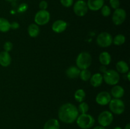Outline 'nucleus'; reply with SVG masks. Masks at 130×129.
I'll use <instances>...</instances> for the list:
<instances>
[{"label": "nucleus", "mask_w": 130, "mask_h": 129, "mask_svg": "<svg viewBox=\"0 0 130 129\" xmlns=\"http://www.w3.org/2000/svg\"><path fill=\"white\" fill-rule=\"evenodd\" d=\"M87 6L91 11H98L104 5V0H88Z\"/></svg>", "instance_id": "obj_13"}, {"label": "nucleus", "mask_w": 130, "mask_h": 129, "mask_svg": "<svg viewBox=\"0 0 130 129\" xmlns=\"http://www.w3.org/2000/svg\"><path fill=\"white\" fill-rule=\"evenodd\" d=\"M109 109L110 112L116 115H121L123 113L125 110V105L124 102L120 99H115L110 100L109 103Z\"/></svg>", "instance_id": "obj_5"}, {"label": "nucleus", "mask_w": 130, "mask_h": 129, "mask_svg": "<svg viewBox=\"0 0 130 129\" xmlns=\"http://www.w3.org/2000/svg\"><path fill=\"white\" fill-rule=\"evenodd\" d=\"M6 1H8V2H15V1H17V0H6Z\"/></svg>", "instance_id": "obj_37"}, {"label": "nucleus", "mask_w": 130, "mask_h": 129, "mask_svg": "<svg viewBox=\"0 0 130 129\" xmlns=\"http://www.w3.org/2000/svg\"><path fill=\"white\" fill-rule=\"evenodd\" d=\"M28 34L31 37H36L40 32L39 25L36 24H31L29 25L27 29Z\"/></svg>", "instance_id": "obj_20"}, {"label": "nucleus", "mask_w": 130, "mask_h": 129, "mask_svg": "<svg viewBox=\"0 0 130 129\" xmlns=\"http://www.w3.org/2000/svg\"><path fill=\"white\" fill-rule=\"evenodd\" d=\"M88 10L86 2L84 0H77L74 4V12L78 16H85L88 13Z\"/></svg>", "instance_id": "obj_8"}, {"label": "nucleus", "mask_w": 130, "mask_h": 129, "mask_svg": "<svg viewBox=\"0 0 130 129\" xmlns=\"http://www.w3.org/2000/svg\"><path fill=\"white\" fill-rule=\"evenodd\" d=\"M11 58L8 52L2 51L0 53V64L3 67H7L11 64Z\"/></svg>", "instance_id": "obj_14"}, {"label": "nucleus", "mask_w": 130, "mask_h": 129, "mask_svg": "<svg viewBox=\"0 0 130 129\" xmlns=\"http://www.w3.org/2000/svg\"><path fill=\"white\" fill-rule=\"evenodd\" d=\"M76 123L81 129H89L95 125V120L94 118L89 114H81L77 116Z\"/></svg>", "instance_id": "obj_2"}, {"label": "nucleus", "mask_w": 130, "mask_h": 129, "mask_svg": "<svg viewBox=\"0 0 130 129\" xmlns=\"http://www.w3.org/2000/svg\"><path fill=\"white\" fill-rule=\"evenodd\" d=\"M63 6L66 8L71 7L74 4V0H60Z\"/></svg>", "instance_id": "obj_30"}, {"label": "nucleus", "mask_w": 130, "mask_h": 129, "mask_svg": "<svg viewBox=\"0 0 130 129\" xmlns=\"http://www.w3.org/2000/svg\"><path fill=\"white\" fill-rule=\"evenodd\" d=\"M77 110H78L79 113H81V114L87 113L89 110V105L88 104V103L84 102V101L81 102H80Z\"/></svg>", "instance_id": "obj_26"}, {"label": "nucleus", "mask_w": 130, "mask_h": 129, "mask_svg": "<svg viewBox=\"0 0 130 129\" xmlns=\"http://www.w3.org/2000/svg\"><path fill=\"white\" fill-rule=\"evenodd\" d=\"M92 62L91 54L88 52H81L76 58V63L77 67L80 70L88 69Z\"/></svg>", "instance_id": "obj_3"}, {"label": "nucleus", "mask_w": 130, "mask_h": 129, "mask_svg": "<svg viewBox=\"0 0 130 129\" xmlns=\"http://www.w3.org/2000/svg\"><path fill=\"white\" fill-rule=\"evenodd\" d=\"M48 4L47 3L46 1H44V0H43V1H41L39 4V7L41 10H46L48 8Z\"/></svg>", "instance_id": "obj_32"}, {"label": "nucleus", "mask_w": 130, "mask_h": 129, "mask_svg": "<svg viewBox=\"0 0 130 129\" xmlns=\"http://www.w3.org/2000/svg\"><path fill=\"white\" fill-rule=\"evenodd\" d=\"M81 70L77 67L72 66L68 68L66 70V75L70 78H76L79 76Z\"/></svg>", "instance_id": "obj_17"}, {"label": "nucleus", "mask_w": 130, "mask_h": 129, "mask_svg": "<svg viewBox=\"0 0 130 129\" xmlns=\"http://www.w3.org/2000/svg\"><path fill=\"white\" fill-rule=\"evenodd\" d=\"M67 24L63 20H56L52 26V30L56 33H62L66 30Z\"/></svg>", "instance_id": "obj_12"}, {"label": "nucleus", "mask_w": 130, "mask_h": 129, "mask_svg": "<svg viewBox=\"0 0 130 129\" xmlns=\"http://www.w3.org/2000/svg\"><path fill=\"white\" fill-rule=\"evenodd\" d=\"M124 94V89L120 85H114L111 89V95L114 98L121 99Z\"/></svg>", "instance_id": "obj_16"}, {"label": "nucleus", "mask_w": 130, "mask_h": 129, "mask_svg": "<svg viewBox=\"0 0 130 129\" xmlns=\"http://www.w3.org/2000/svg\"><path fill=\"white\" fill-rule=\"evenodd\" d=\"M19 27H20L19 24L17 22H13L12 23H10V29L16 30V29H19Z\"/></svg>", "instance_id": "obj_33"}, {"label": "nucleus", "mask_w": 130, "mask_h": 129, "mask_svg": "<svg viewBox=\"0 0 130 129\" xmlns=\"http://www.w3.org/2000/svg\"><path fill=\"white\" fill-rule=\"evenodd\" d=\"M112 99L110 93L107 91H102L98 94L96 96V102L100 106H105L109 104Z\"/></svg>", "instance_id": "obj_11"}, {"label": "nucleus", "mask_w": 130, "mask_h": 129, "mask_svg": "<svg viewBox=\"0 0 130 129\" xmlns=\"http://www.w3.org/2000/svg\"><path fill=\"white\" fill-rule=\"evenodd\" d=\"M102 76L105 83L110 85H116L120 80L119 73L114 70H107Z\"/></svg>", "instance_id": "obj_4"}, {"label": "nucleus", "mask_w": 130, "mask_h": 129, "mask_svg": "<svg viewBox=\"0 0 130 129\" xmlns=\"http://www.w3.org/2000/svg\"><path fill=\"white\" fill-rule=\"evenodd\" d=\"M81 79L83 81H85V82H86V81L90 80V78L91 77V73L90 72V70H88V69H85L82 70L80 72L79 76Z\"/></svg>", "instance_id": "obj_25"}, {"label": "nucleus", "mask_w": 130, "mask_h": 129, "mask_svg": "<svg viewBox=\"0 0 130 129\" xmlns=\"http://www.w3.org/2000/svg\"><path fill=\"white\" fill-rule=\"evenodd\" d=\"M93 129H105V128L104 127V126H101V125H99V126H95V127L93 128Z\"/></svg>", "instance_id": "obj_35"}, {"label": "nucleus", "mask_w": 130, "mask_h": 129, "mask_svg": "<svg viewBox=\"0 0 130 129\" xmlns=\"http://www.w3.org/2000/svg\"><path fill=\"white\" fill-rule=\"evenodd\" d=\"M129 66L128 63L124 61L121 60L117 63L116 64V70L118 73H126L129 72Z\"/></svg>", "instance_id": "obj_21"}, {"label": "nucleus", "mask_w": 130, "mask_h": 129, "mask_svg": "<svg viewBox=\"0 0 130 129\" xmlns=\"http://www.w3.org/2000/svg\"><path fill=\"white\" fill-rule=\"evenodd\" d=\"M109 3L112 8L118 9L120 6V1L119 0H109Z\"/></svg>", "instance_id": "obj_28"}, {"label": "nucleus", "mask_w": 130, "mask_h": 129, "mask_svg": "<svg viewBox=\"0 0 130 129\" xmlns=\"http://www.w3.org/2000/svg\"><path fill=\"white\" fill-rule=\"evenodd\" d=\"M114 120L112 113L109 111H104L102 112L98 117V122L100 125L105 127L112 123Z\"/></svg>", "instance_id": "obj_9"}, {"label": "nucleus", "mask_w": 130, "mask_h": 129, "mask_svg": "<svg viewBox=\"0 0 130 129\" xmlns=\"http://www.w3.org/2000/svg\"><path fill=\"white\" fill-rule=\"evenodd\" d=\"M99 61L102 65H108L111 62V56L108 52H102L99 56Z\"/></svg>", "instance_id": "obj_18"}, {"label": "nucleus", "mask_w": 130, "mask_h": 129, "mask_svg": "<svg viewBox=\"0 0 130 129\" xmlns=\"http://www.w3.org/2000/svg\"><path fill=\"white\" fill-rule=\"evenodd\" d=\"M50 20V13L46 10H40L36 13L34 22L38 25H44L48 24Z\"/></svg>", "instance_id": "obj_7"}, {"label": "nucleus", "mask_w": 130, "mask_h": 129, "mask_svg": "<svg viewBox=\"0 0 130 129\" xmlns=\"http://www.w3.org/2000/svg\"><path fill=\"white\" fill-rule=\"evenodd\" d=\"M101 13L105 17L109 16L111 13V10L107 5H104L101 8Z\"/></svg>", "instance_id": "obj_27"}, {"label": "nucleus", "mask_w": 130, "mask_h": 129, "mask_svg": "<svg viewBox=\"0 0 130 129\" xmlns=\"http://www.w3.org/2000/svg\"><path fill=\"white\" fill-rule=\"evenodd\" d=\"M13 43L10 41H7L3 45V49L6 52H10V51H11L13 48Z\"/></svg>", "instance_id": "obj_29"}, {"label": "nucleus", "mask_w": 130, "mask_h": 129, "mask_svg": "<svg viewBox=\"0 0 130 129\" xmlns=\"http://www.w3.org/2000/svg\"><path fill=\"white\" fill-rule=\"evenodd\" d=\"M124 129H130V124H126V125L125 127H124Z\"/></svg>", "instance_id": "obj_36"}, {"label": "nucleus", "mask_w": 130, "mask_h": 129, "mask_svg": "<svg viewBox=\"0 0 130 129\" xmlns=\"http://www.w3.org/2000/svg\"><path fill=\"white\" fill-rule=\"evenodd\" d=\"M90 83L91 85L94 87H98L100 86L102 83L103 81V76L100 73H96L91 75V78L90 79Z\"/></svg>", "instance_id": "obj_15"}, {"label": "nucleus", "mask_w": 130, "mask_h": 129, "mask_svg": "<svg viewBox=\"0 0 130 129\" xmlns=\"http://www.w3.org/2000/svg\"><path fill=\"white\" fill-rule=\"evenodd\" d=\"M58 118L65 123H72L79 116V111L77 107L73 104H63L60 107L58 113Z\"/></svg>", "instance_id": "obj_1"}, {"label": "nucleus", "mask_w": 130, "mask_h": 129, "mask_svg": "<svg viewBox=\"0 0 130 129\" xmlns=\"http://www.w3.org/2000/svg\"><path fill=\"white\" fill-rule=\"evenodd\" d=\"M43 129H60L59 121L57 119H50L45 123Z\"/></svg>", "instance_id": "obj_19"}, {"label": "nucleus", "mask_w": 130, "mask_h": 129, "mask_svg": "<svg viewBox=\"0 0 130 129\" xmlns=\"http://www.w3.org/2000/svg\"><path fill=\"white\" fill-rule=\"evenodd\" d=\"M99 69H100V72H102L103 73H104L105 72H106L107 70L106 66L102 65V66H100V68H99Z\"/></svg>", "instance_id": "obj_34"}, {"label": "nucleus", "mask_w": 130, "mask_h": 129, "mask_svg": "<svg viewBox=\"0 0 130 129\" xmlns=\"http://www.w3.org/2000/svg\"><path fill=\"white\" fill-rule=\"evenodd\" d=\"M10 30V23L5 18H0V32H7Z\"/></svg>", "instance_id": "obj_22"}, {"label": "nucleus", "mask_w": 130, "mask_h": 129, "mask_svg": "<svg viewBox=\"0 0 130 129\" xmlns=\"http://www.w3.org/2000/svg\"><path fill=\"white\" fill-rule=\"evenodd\" d=\"M126 18V12L123 8L116 9L112 15V22L116 25H120L124 23Z\"/></svg>", "instance_id": "obj_10"}, {"label": "nucleus", "mask_w": 130, "mask_h": 129, "mask_svg": "<svg viewBox=\"0 0 130 129\" xmlns=\"http://www.w3.org/2000/svg\"><path fill=\"white\" fill-rule=\"evenodd\" d=\"M28 8V5L26 3H22L21 5H19V8H18V12L19 13H24L27 11Z\"/></svg>", "instance_id": "obj_31"}, {"label": "nucleus", "mask_w": 130, "mask_h": 129, "mask_svg": "<svg viewBox=\"0 0 130 129\" xmlns=\"http://www.w3.org/2000/svg\"><path fill=\"white\" fill-rule=\"evenodd\" d=\"M112 37L107 32L100 33L96 37V43L102 48H107L112 43Z\"/></svg>", "instance_id": "obj_6"}, {"label": "nucleus", "mask_w": 130, "mask_h": 129, "mask_svg": "<svg viewBox=\"0 0 130 129\" xmlns=\"http://www.w3.org/2000/svg\"><path fill=\"white\" fill-rule=\"evenodd\" d=\"M114 129H122V128L120 127V126H116V127L114 128Z\"/></svg>", "instance_id": "obj_38"}, {"label": "nucleus", "mask_w": 130, "mask_h": 129, "mask_svg": "<svg viewBox=\"0 0 130 129\" xmlns=\"http://www.w3.org/2000/svg\"><path fill=\"white\" fill-rule=\"evenodd\" d=\"M85 97H86V92L82 89H79L75 92L74 98L77 102H83Z\"/></svg>", "instance_id": "obj_23"}, {"label": "nucleus", "mask_w": 130, "mask_h": 129, "mask_svg": "<svg viewBox=\"0 0 130 129\" xmlns=\"http://www.w3.org/2000/svg\"><path fill=\"white\" fill-rule=\"evenodd\" d=\"M126 37L123 34H118L112 39V42L116 46H121L125 42Z\"/></svg>", "instance_id": "obj_24"}]
</instances>
